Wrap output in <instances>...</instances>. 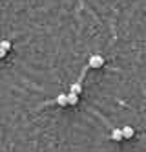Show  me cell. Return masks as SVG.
<instances>
[{
	"instance_id": "1",
	"label": "cell",
	"mask_w": 146,
	"mask_h": 152,
	"mask_svg": "<svg viewBox=\"0 0 146 152\" xmlns=\"http://www.w3.org/2000/svg\"><path fill=\"white\" fill-rule=\"evenodd\" d=\"M88 66L89 70H97V68H102L104 66V57L102 55H92L88 61Z\"/></svg>"
},
{
	"instance_id": "2",
	"label": "cell",
	"mask_w": 146,
	"mask_h": 152,
	"mask_svg": "<svg viewBox=\"0 0 146 152\" xmlns=\"http://www.w3.org/2000/svg\"><path fill=\"white\" fill-rule=\"evenodd\" d=\"M111 139H113V141H121V139H124L122 128H111Z\"/></svg>"
},
{
	"instance_id": "3",
	"label": "cell",
	"mask_w": 146,
	"mask_h": 152,
	"mask_svg": "<svg viewBox=\"0 0 146 152\" xmlns=\"http://www.w3.org/2000/svg\"><path fill=\"white\" fill-rule=\"evenodd\" d=\"M68 103H70V104H77V103H78V94L70 92V94H68Z\"/></svg>"
},
{
	"instance_id": "4",
	"label": "cell",
	"mask_w": 146,
	"mask_h": 152,
	"mask_svg": "<svg viewBox=\"0 0 146 152\" xmlns=\"http://www.w3.org/2000/svg\"><path fill=\"white\" fill-rule=\"evenodd\" d=\"M55 103H59L60 106H64V104H70V103H68V95H64V94H60V95L57 97V99H55Z\"/></svg>"
},
{
	"instance_id": "5",
	"label": "cell",
	"mask_w": 146,
	"mask_h": 152,
	"mask_svg": "<svg viewBox=\"0 0 146 152\" xmlns=\"http://www.w3.org/2000/svg\"><path fill=\"white\" fill-rule=\"evenodd\" d=\"M122 134H124V139L133 137V128L131 126H124V128H122Z\"/></svg>"
},
{
	"instance_id": "6",
	"label": "cell",
	"mask_w": 146,
	"mask_h": 152,
	"mask_svg": "<svg viewBox=\"0 0 146 152\" xmlns=\"http://www.w3.org/2000/svg\"><path fill=\"white\" fill-rule=\"evenodd\" d=\"M0 46L4 50H11V40H0Z\"/></svg>"
},
{
	"instance_id": "7",
	"label": "cell",
	"mask_w": 146,
	"mask_h": 152,
	"mask_svg": "<svg viewBox=\"0 0 146 152\" xmlns=\"http://www.w3.org/2000/svg\"><path fill=\"white\" fill-rule=\"evenodd\" d=\"M6 51H7V50H4L2 46H0V59H2V57H6Z\"/></svg>"
}]
</instances>
